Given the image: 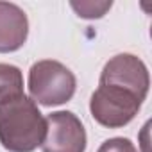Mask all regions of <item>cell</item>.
Wrapping results in <instances>:
<instances>
[{
  "label": "cell",
  "instance_id": "6da1fadb",
  "mask_svg": "<svg viewBox=\"0 0 152 152\" xmlns=\"http://www.w3.org/2000/svg\"><path fill=\"white\" fill-rule=\"evenodd\" d=\"M47 132V120L38 104L22 95L0 104V143L9 152H34L41 147Z\"/></svg>",
  "mask_w": 152,
  "mask_h": 152
},
{
  "label": "cell",
  "instance_id": "7a4b0ae2",
  "mask_svg": "<svg viewBox=\"0 0 152 152\" xmlns=\"http://www.w3.org/2000/svg\"><path fill=\"white\" fill-rule=\"evenodd\" d=\"M29 93L36 104L52 107L66 104L77 88V79L70 68L54 59L36 61L29 70Z\"/></svg>",
  "mask_w": 152,
  "mask_h": 152
},
{
  "label": "cell",
  "instance_id": "3957f363",
  "mask_svg": "<svg viewBox=\"0 0 152 152\" xmlns=\"http://www.w3.org/2000/svg\"><path fill=\"white\" fill-rule=\"evenodd\" d=\"M143 100L134 93L111 86L99 84L90 99V113L97 124L107 129H120L134 120L140 113Z\"/></svg>",
  "mask_w": 152,
  "mask_h": 152
},
{
  "label": "cell",
  "instance_id": "277c9868",
  "mask_svg": "<svg viewBox=\"0 0 152 152\" xmlns=\"http://www.w3.org/2000/svg\"><path fill=\"white\" fill-rule=\"evenodd\" d=\"M99 84H111L124 88L140 97L141 100H145L150 86L148 68L134 54H118L104 64Z\"/></svg>",
  "mask_w": 152,
  "mask_h": 152
},
{
  "label": "cell",
  "instance_id": "5b68a950",
  "mask_svg": "<svg viewBox=\"0 0 152 152\" xmlns=\"http://www.w3.org/2000/svg\"><path fill=\"white\" fill-rule=\"evenodd\" d=\"M47 132L41 143L43 152H84L86 129L72 111H56L47 118Z\"/></svg>",
  "mask_w": 152,
  "mask_h": 152
},
{
  "label": "cell",
  "instance_id": "8992f818",
  "mask_svg": "<svg viewBox=\"0 0 152 152\" xmlns=\"http://www.w3.org/2000/svg\"><path fill=\"white\" fill-rule=\"evenodd\" d=\"M29 36V20L22 7L0 2V54L20 50Z\"/></svg>",
  "mask_w": 152,
  "mask_h": 152
},
{
  "label": "cell",
  "instance_id": "52a82bcc",
  "mask_svg": "<svg viewBox=\"0 0 152 152\" xmlns=\"http://www.w3.org/2000/svg\"><path fill=\"white\" fill-rule=\"evenodd\" d=\"M23 93V73L18 66L0 63V104L11 102Z\"/></svg>",
  "mask_w": 152,
  "mask_h": 152
},
{
  "label": "cell",
  "instance_id": "ba28073f",
  "mask_svg": "<svg viewBox=\"0 0 152 152\" xmlns=\"http://www.w3.org/2000/svg\"><path fill=\"white\" fill-rule=\"evenodd\" d=\"M72 9L77 13V16L86 18V20H97L102 18L113 6L111 0L106 2H93V0H83V2H70Z\"/></svg>",
  "mask_w": 152,
  "mask_h": 152
},
{
  "label": "cell",
  "instance_id": "9c48e42d",
  "mask_svg": "<svg viewBox=\"0 0 152 152\" xmlns=\"http://www.w3.org/2000/svg\"><path fill=\"white\" fill-rule=\"evenodd\" d=\"M97 152H138V148L127 138H109L99 147Z\"/></svg>",
  "mask_w": 152,
  "mask_h": 152
}]
</instances>
